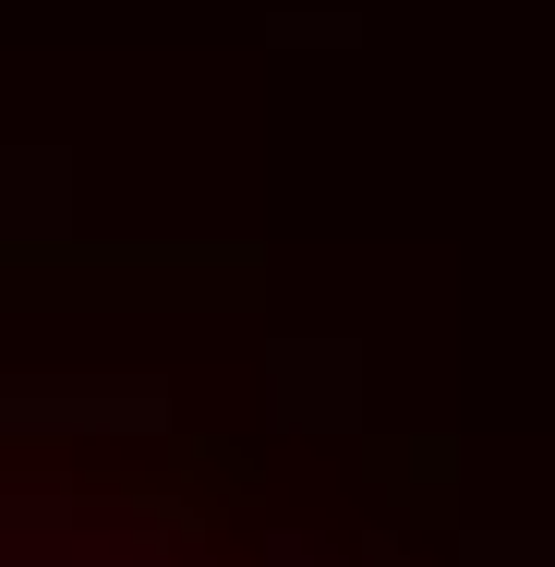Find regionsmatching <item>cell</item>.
Returning a JSON list of instances; mask_svg holds the SVG:
<instances>
[{
    "instance_id": "obj_1",
    "label": "cell",
    "mask_w": 555,
    "mask_h": 567,
    "mask_svg": "<svg viewBox=\"0 0 555 567\" xmlns=\"http://www.w3.org/2000/svg\"><path fill=\"white\" fill-rule=\"evenodd\" d=\"M0 567H169V556H85V544H24V532H0Z\"/></svg>"
}]
</instances>
